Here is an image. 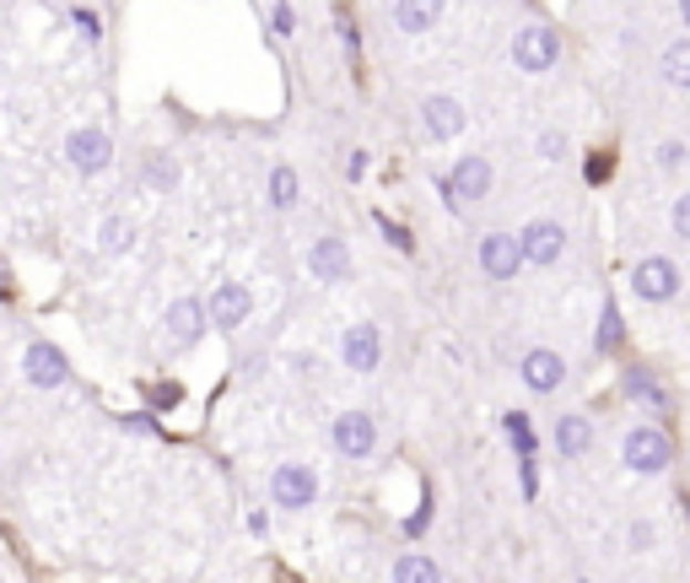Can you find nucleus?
Segmentation results:
<instances>
[{"label": "nucleus", "instance_id": "1", "mask_svg": "<svg viewBox=\"0 0 690 583\" xmlns=\"http://www.w3.org/2000/svg\"><path fill=\"white\" fill-rule=\"evenodd\" d=\"M513 60H518V71H528V76L550 71V65L562 60V33H556L550 22H524V28L513 33Z\"/></svg>", "mask_w": 690, "mask_h": 583}, {"label": "nucleus", "instance_id": "2", "mask_svg": "<svg viewBox=\"0 0 690 583\" xmlns=\"http://www.w3.org/2000/svg\"><path fill=\"white\" fill-rule=\"evenodd\" d=\"M620 454H626V464H631L637 475H658V470H669L674 443H669V432H663V427H631Z\"/></svg>", "mask_w": 690, "mask_h": 583}, {"label": "nucleus", "instance_id": "3", "mask_svg": "<svg viewBox=\"0 0 690 583\" xmlns=\"http://www.w3.org/2000/svg\"><path fill=\"white\" fill-rule=\"evenodd\" d=\"M443 184H447V201H453V211L464 206V201H486L491 163H486V157H459V167L447 173Z\"/></svg>", "mask_w": 690, "mask_h": 583}, {"label": "nucleus", "instance_id": "4", "mask_svg": "<svg viewBox=\"0 0 690 583\" xmlns=\"http://www.w3.org/2000/svg\"><path fill=\"white\" fill-rule=\"evenodd\" d=\"M567 249V233H562V222H528L524 233H518V254H524L528 265H556Z\"/></svg>", "mask_w": 690, "mask_h": 583}, {"label": "nucleus", "instance_id": "5", "mask_svg": "<svg viewBox=\"0 0 690 583\" xmlns=\"http://www.w3.org/2000/svg\"><path fill=\"white\" fill-rule=\"evenodd\" d=\"M631 287H637V297H642V303H669V297H674V287H680V270H674L669 259L648 254V259L631 270Z\"/></svg>", "mask_w": 690, "mask_h": 583}, {"label": "nucleus", "instance_id": "6", "mask_svg": "<svg viewBox=\"0 0 690 583\" xmlns=\"http://www.w3.org/2000/svg\"><path fill=\"white\" fill-rule=\"evenodd\" d=\"M270 492H276L281 508H308V502L319 498V475L308 464H281L276 481H270Z\"/></svg>", "mask_w": 690, "mask_h": 583}, {"label": "nucleus", "instance_id": "7", "mask_svg": "<svg viewBox=\"0 0 690 583\" xmlns=\"http://www.w3.org/2000/svg\"><path fill=\"white\" fill-rule=\"evenodd\" d=\"M22 374L33 378L39 389H54V383H65V378H71V368H65V351H60V346L33 340V346H28V357H22Z\"/></svg>", "mask_w": 690, "mask_h": 583}, {"label": "nucleus", "instance_id": "8", "mask_svg": "<svg viewBox=\"0 0 690 583\" xmlns=\"http://www.w3.org/2000/svg\"><path fill=\"white\" fill-rule=\"evenodd\" d=\"M372 443H378V427L367 411H346V417L334 421V449L346 459H367L372 454Z\"/></svg>", "mask_w": 690, "mask_h": 583}, {"label": "nucleus", "instance_id": "9", "mask_svg": "<svg viewBox=\"0 0 690 583\" xmlns=\"http://www.w3.org/2000/svg\"><path fill=\"white\" fill-rule=\"evenodd\" d=\"M518 265H524V254H518V238H513V233H491L486 244H481V270H486L491 282L518 276Z\"/></svg>", "mask_w": 690, "mask_h": 583}, {"label": "nucleus", "instance_id": "10", "mask_svg": "<svg viewBox=\"0 0 690 583\" xmlns=\"http://www.w3.org/2000/svg\"><path fill=\"white\" fill-rule=\"evenodd\" d=\"M248 308H254V297H248V287H238V282H227V287H216V297H210V308H205V319H216V330H238L248 319Z\"/></svg>", "mask_w": 690, "mask_h": 583}, {"label": "nucleus", "instance_id": "11", "mask_svg": "<svg viewBox=\"0 0 690 583\" xmlns=\"http://www.w3.org/2000/svg\"><path fill=\"white\" fill-rule=\"evenodd\" d=\"M65 157L82 167V173H97V167H109L114 146H109V135H103V130H76V135L65 141Z\"/></svg>", "mask_w": 690, "mask_h": 583}, {"label": "nucleus", "instance_id": "12", "mask_svg": "<svg viewBox=\"0 0 690 583\" xmlns=\"http://www.w3.org/2000/svg\"><path fill=\"white\" fill-rule=\"evenodd\" d=\"M308 270H313L319 282H346V276H351V249H346L340 238H319V244L308 249Z\"/></svg>", "mask_w": 690, "mask_h": 583}, {"label": "nucleus", "instance_id": "13", "mask_svg": "<svg viewBox=\"0 0 690 583\" xmlns=\"http://www.w3.org/2000/svg\"><path fill=\"white\" fill-rule=\"evenodd\" d=\"M518 374H524V383L534 389V395H550V389H556V383L567 378V362H562L556 351H528Z\"/></svg>", "mask_w": 690, "mask_h": 583}, {"label": "nucleus", "instance_id": "14", "mask_svg": "<svg viewBox=\"0 0 690 583\" xmlns=\"http://www.w3.org/2000/svg\"><path fill=\"white\" fill-rule=\"evenodd\" d=\"M340 351H346V368L372 374V368H378V330H372V325H351L346 340H340Z\"/></svg>", "mask_w": 690, "mask_h": 583}, {"label": "nucleus", "instance_id": "15", "mask_svg": "<svg viewBox=\"0 0 690 583\" xmlns=\"http://www.w3.org/2000/svg\"><path fill=\"white\" fill-rule=\"evenodd\" d=\"M167 330H173L178 346H195V340L205 335V308L195 303V297H178V303L167 308Z\"/></svg>", "mask_w": 690, "mask_h": 583}, {"label": "nucleus", "instance_id": "16", "mask_svg": "<svg viewBox=\"0 0 690 583\" xmlns=\"http://www.w3.org/2000/svg\"><path fill=\"white\" fill-rule=\"evenodd\" d=\"M421 120H426V130H432L437 141H453V135L464 130V109H459L453 98H426V103H421Z\"/></svg>", "mask_w": 690, "mask_h": 583}, {"label": "nucleus", "instance_id": "17", "mask_svg": "<svg viewBox=\"0 0 690 583\" xmlns=\"http://www.w3.org/2000/svg\"><path fill=\"white\" fill-rule=\"evenodd\" d=\"M620 389L631 395V400H642V406H652V411H663L669 406V395H663V383L648 374V368H626V378H620Z\"/></svg>", "mask_w": 690, "mask_h": 583}, {"label": "nucleus", "instance_id": "18", "mask_svg": "<svg viewBox=\"0 0 690 583\" xmlns=\"http://www.w3.org/2000/svg\"><path fill=\"white\" fill-rule=\"evenodd\" d=\"M588 443H594V427H588V417H562L556 421V449L567 459L588 454Z\"/></svg>", "mask_w": 690, "mask_h": 583}, {"label": "nucleus", "instance_id": "19", "mask_svg": "<svg viewBox=\"0 0 690 583\" xmlns=\"http://www.w3.org/2000/svg\"><path fill=\"white\" fill-rule=\"evenodd\" d=\"M389 17H394V28H405V33H426V28L437 22V6H415V0H400Z\"/></svg>", "mask_w": 690, "mask_h": 583}, {"label": "nucleus", "instance_id": "20", "mask_svg": "<svg viewBox=\"0 0 690 583\" xmlns=\"http://www.w3.org/2000/svg\"><path fill=\"white\" fill-rule=\"evenodd\" d=\"M394 583H443V573H437L432 556H400L394 562Z\"/></svg>", "mask_w": 690, "mask_h": 583}, {"label": "nucleus", "instance_id": "21", "mask_svg": "<svg viewBox=\"0 0 690 583\" xmlns=\"http://www.w3.org/2000/svg\"><path fill=\"white\" fill-rule=\"evenodd\" d=\"M663 76H669L674 86H690V39L663 49Z\"/></svg>", "mask_w": 690, "mask_h": 583}, {"label": "nucleus", "instance_id": "22", "mask_svg": "<svg viewBox=\"0 0 690 583\" xmlns=\"http://www.w3.org/2000/svg\"><path fill=\"white\" fill-rule=\"evenodd\" d=\"M620 340H626V319H620V308L605 297V314H599V351H620Z\"/></svg>", "mask_w": 690, "mask_h": 583}, {"label": "nucleus", "instance_id": "23", "mask_svg": "<svg viewBox=\"0 0 690 583\" xmlns=\"http://www.w3.org/2000/svg\"><path fill=\"white\" fill-rule=\"evenodd\" d=\"M270 206L276 211L297 206V173H291V167H276V173H270Z\"/></svg>", "mask_w": 690, "mask_h": 583}, {"label": "nucleus", "instance_id": "24", "mask_svg": "<svg viewBox=\"0 0 690 583\" xmlns=\"http://www.w3.org/2000/svg\"><path fill=\"white\" fill-rule=\"evenodd\" d=\"M507 438H513V449H518V459H534V427H528L524 411H507Z\"/></svg>", "mask_w": 690, "mask_h": 583}, {"label": "nucleus", "instance_id": "25", "mask_svg": "<svg viewBox=\"0 0 690 583\" xmlns=\"http://www.w3.org/2000/svg\"><path fill=\"white\" fill-rule=\"evenodd\" d=\"M103 249H109V254H124V249H130V227H124L120 216H114V222H103Z\"/></svg>", "mask_w": 690, "mask_h": 583}, {"label": "nucleus", "instance_id": "26", "mask_svg": "<svg viewBox=\"0 0 690 583\" xmlns=\"http://www.w3.org/2000/svg\"><path fill=\"white\" fill-rule=\"evenodd\" d=\"M378 227H383V238H389V244H394L400 254H410V249H415V244H410V233H405V227H400V222H389V211H378Z\"/></svg>", "mask_w": 690, "mask_h": 583}, {"label": "nucleus", "instance_id": "27", "mask_svg": "<svg viewBox=\"0 0 690 583\" xmlns=\"http://www.w3.org/2000/svg\"><path fill=\"white\" fill-rule=\"evenodd\" d=\"M539 152H545V157L556 163V157L567 152V135H562V130H545V135H539Z\"/></svg>", "mask_w": 690, "mask_h": 583}, {"label": "nucleus", "instance_id": "28", "mask_svg": "<svg viewBox=\"0 0 690 583\" xmlns=\"http://www.w3.org/2000/svg\"><path fill=\"white\" fill-rule=\"evenodd\" d=\"M265 17H270V28H276V33H291V22H297V11H291V6H270V11H265Z\"/></svg>", "mask_w": 690, "mask_h": 583}, {"label": "nucleus", "instance_id": "29", "mask_svg": "<svg viewBox=\"0 0 690 583\" xmlns=\"http://www.w3.org/2000/svg\"><path fill=\"white\" fill-rule=\"evenodd\" d=\"M669 222H674V233H680V238H690V195L674 201V216H669Z\"/></svg>", "mask_w": 690, "mask_h": 583}, {"label": "nucleus", "instance_id": "30", "mask_svg": "<svg viewBox=\"0 0 690 583\" xmlns=\"http://www.w3.org/2000/svg\"><path fill=\"white\" fill-rule=\"evenodd\" d=\"M146 178H152V184H173V178H178V167H173V163L163 157V163H152V167H146Z\"/></svg>", "mask_w": 690, "mask_h": 583}, {"label": "nucleus", "instance_id": "31", "mask_svg": "<svg viewBox=\"0 0 690 583\" xmlns=\"http://www.w3.org/2000/svg\"><path fill=\"white\" fill-rule=\"evenodd\" d=\"M152 406H178V383H157V389H152Z\"/></svg>", "mask_w": 690, "mask_h": 583}, {"label": "nucleus", "instance_id": "32", "mask_svg": "<svg viewBox=\"0 0 690 583\" xmlns=\"http://www.w3.org/2000/svg\"><path fill=\"white\" fill-rule=\"evenodd\" d=\"M658 163H663V167H680V163H686V146H680V141H669V146L658 152Z\"/></svg>", "mask_w": 690, "mask_h": 583}, {"label": "nucleus", "instance_id": "33", "mask_svg": "<svg viewBox=\"0 0 690 583\" xmlns=\"http://www.w3.org/2000/svg\"><path fill=\"white\" fill-rule=\"evenodd\" d=\"M652 545V530L648 524H631V551H648Z\"/></svg>", "mask_w": 690, "mask_h": 583}, {"label": "nucleus", "instance_id": "34", "mask_svg": "<svg viewBox=\"0 0 690 583\" xmlns=\"http://www.w3.org/2000/svg\"><path fill=\"white\" fill-rule=\"evenodd\" d=\"M76 22H82V33H86V39H97V33H103V28H97V17H92V11H76Z\"/></svg>", "mask_w": 690, "mask_h": 583}, {"label": "nucleus", "instance_id": "35", "mask_svg": "<svg viewBox=\"0 0 690 583\" xmlns=\"http://www.w3.org/2000/svg\"><path fill=\"white\" fill-rule=\"evenodd\" d=\"M588 178H594V184H599V178H609V157H594V163H588Z\"/></svg>", "mask_w": 690, "mask_h": 583}, {"label": "nucleus", "instance_id": "36", "mask_svg": "<svg viewBox=\"0 0 690 583\" xmlns=\"http://www.w3.org/2000/svg\"><path fill=\"white\" fill-rule=\"evenodd\" d=\"M680 17H686V28H690V0H686V6H680Z\"/></svg>", "mask_w": 690, "mask_h": 583}, {"label": "nucleus", "instance_id": "37", "mask_svg": "<svg viewBox=\"0 0 690 583\" xmlns=\"http://www.w3.org/2000/svg\"><path fill=\"white\" fill-rule=\"evenodd\" d=\"M0 287H6V265H0Z\"/></svg>", "mask_w": 690, "mask_h": 583}]
</instances>
